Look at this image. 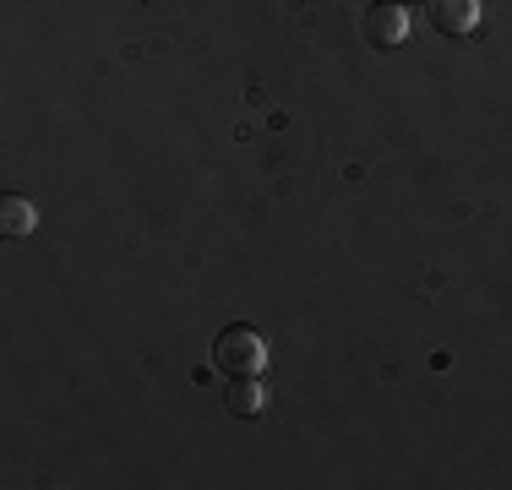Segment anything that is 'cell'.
<instances>
[{
  "instance_id": "obj_1",
  "label": "cell",
  "mask_w": 512,
  "mask_h": 490,
  "mask_svg": "<svg viewBox=\"0 0 512 490\" xmlns=\"http://www.w3.org/2000/svg\"><path fill=\"white\" fill-rule=\"evenodd\" d=\"M262 360H267V343L256 327L246 322H235V327H224V333L213 338V365L224 376H256L262 371Z\"/></svg>"
},
{
  "instance_id": "obj_2",
  "label": "cell",
  "mask_w": 512,
  "mask_h": 490,
  "mask_svg": "<svg viewBox=\"0 0 512 490\" xmlns=\"http://www.w3.org/2000/svg\"><path fill=\"white\" fill-rule=\"evenodd\" d=\"M360 33H365V44H376V49L404 44V33H409L404 0H371V6H365V17H360Z\"/></svg>"
},
{
  "instance_id": "obj_4",
  "label": "cell",
  "mask_w": 512,
  "mask_h": 490,
  "mask_svg": "<svg viewBox=\"0 0 512 490\" xmlns=\"http://www.w3.org/2000/svg\"><path fill=\"white\" fill-rule=\"evenodd\" d=\"M262 403H267V392L256 376H229V387H224V409L235 414V420H251V414H262Z\"/></svg>"
},
{
  "instance_id": "obj_3",
  "label": "cell",
  "mask_w": 512,
  "mask_h": 490,
  "mask_svg": "<svg viewBox=\"0 0 512 490\" xmlns=\"http://www.w3.org/2000/svg\"><path fill=\"white\" fill-rule=\"evenodd\" d=\"M425 17L447 39H469L474 22H480V0H425Z\"/></svg>"
},
{
  "instance_id": "obj_5",
  "label": "cell",
  "mask_w": 512,
  "mask_h": 490,
  "mask_svg": "<svg viewBox=\"0 0 512 490\" xmlns=\"http://www.w3.org/2000/svg\"><path fill=\"white\" fill-rule=\"evenodd\" d=\"M33 224H39L33 202H22V196H0V229H6L11 240H17V235H33Z\"/></svg>"
}]
</instances>
